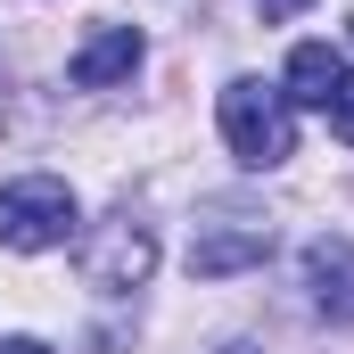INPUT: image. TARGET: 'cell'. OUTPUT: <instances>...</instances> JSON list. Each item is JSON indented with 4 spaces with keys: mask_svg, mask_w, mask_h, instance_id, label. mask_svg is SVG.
Segmentation results:
<instances>
[{
    "mask_svg": "<svg viewBox=\"0 0 354 354\" xmlns=\"http://www.w3.org/2000/svg\"><path fill=\"white\" fill-rule=\"evenodd\" d=\"M214 115H223V140H231V157H239V165L272 174V165H288V157H297V107H288V91H280V83L239 75V83H223Z\"/></svg>",
    "mask_w": 354,
    "mask_h": 354,
    "instance_id": "1",
    "label": "cell"
},
{
    "mask_svg": "<svg viewBox=\"0 0 354 354\" xmlns=\"http://www.w3.org/2000/svg\"><path fill=\"white\" fill-rule=\"evenodd\" d=\"M75 189L58 174H25V181H0V248L17 256H50L75 239Z\"/></svg>",
    "mask_w": 354,
    "mask_h": 354,
    "instance_id": "2",
    "label": "cell"
},
{
    "mask_svg": "<svg viewBox=\"0 0 354 354\" xmlns=\"http://www.w3.org/2000/svg\"><path fill=\"white\" fill-rule=\"evenodd\" d=\"M149 272H157V231L132 223V214H107L99 239L83 248V280H91V288H107V297H124V288H140Z\"/></svg>",
    "mask_w": 354,
    "mask_h": 354,
    "instance_id": "3",
    "label": "cell"
},
{
    "mask_svg": "<svg viewBox=\"0 0 354 354\" xmlns=\"http://www.w3.org/2000/svg\"><path fill=\"white\" fill-rule=\"evenodd\" d=\"M272 256V223L256 214H214V223H198V239H189V272L198 280H223V272H248Z\"/></svg>",
    "mask_w": 354,
    "mask_h": 354,
    "instance_id": "4",
    "label": "cell"
},
{
    "mask_svg": "<svg viewBox=\"0 0 354 354\" xmlns=\"http://www.w3.org/2000/svg\"><path fill=\"white\" fill-rule=\"evenodd\" d=\"M305 280H313V305L330 322H354V239H313L305 248Z\"/></svg>",
    "mask_w": 354,
    "mask_h": 354,
    "instance_id": "5",
    "label": "cell"
},
{
    "mask_svg": "<svg viewBox=\"0 0 354 354\" xmlns=\"http://www.w3.org/2000/svg\"><path fill=\"white\" fill-rule=\"evenodd\" d=\"M338 83H346V58L330 50V41H297L288 50V107H330L338 99Z\"/></svg>",
    "mask_w": 354,
    "mask_h": 354,
    "instance_id": "6",
    "label": "cell"
},
{
    "mask_svg": "<svg viewBox=\"0 0 354 354\" xmlns=\"http://www.w3.org/2000/svg\"><path fill=\"white\" fill-rule=\"evenodd\" d=\"M132 66H140V25H107V33H91L83 50H75V83H83V91L124 83Z\"/></svg>",
    "mask_w": 354,
    "mask_h": 354,
    "instance_id": "7",
    "label": "cell"
},
{
    "mask_svg": "<svg viewBox=\"0 0 354 354\" xmlns=\"http://www.w3.org/2000/svg\"><path fill=\"white\" fill-rule=\"evenodd\" d=\"M322 115H330V132H338V140H354V75L338 83V99H330Z\"/></svg>",
    "mask_w": 354,
    "mask_h": 354,
    "instance_id": "8",
    "label": "cell"
},
{
    "mask_svg": "<svg viewBox=\"0 0 354 354\" xmlns=\"http://www.w3.org/2000/svg\"><path fill=\"white\" fill-rule=\"evenodd\" d=\"M264 17H297V8H313V0H256Z\"/></svg>",
    "mask_w": 354,
    "mask_h": 354,
    "instance_id": "9",
    "label": "cell"
},
{
    "mask_svg": "<svg viewBox=\"0 0 354 354\" xmlns=\"http://www.w3.org/2000/svg\"><path fill=\"white\" fill-rule=\"evenodd\" d=\"M0 354H50V346H41V338H8Z\"/></svg>",
    "mask_w": 354,
    "mask_h": 354,
    "instance_id": "10",
    "label": "cell"
},
{
    "mask_svg": "<svg viewBox=\"0 0 354 354\" xmlns=\"http://www.w3.org/2000/svg\"><path fill=\"white\" fill-rule=\"evenodd\" d=\"M231 354H248V346H231Z\"/></svg>",
    "mask_w": 354,
    "mask_h": 354,
    "instance_id": "11",
    "label": "cell"
}]
</instances>
